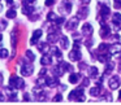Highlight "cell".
<instances>
[{"mask_svg":"<svg viewBox=\"0 0 121 105\" xmlns=\"http://www.w3.org/2000/svg\"><path fill=\"white\" fill-rule=\"evenodd\" d=\"M73 99H76L77 101H83L85 100L83 89L79 88V89H74V91H72L70 95H69V100H73Z\"/></svg>","mask_w":121,"mask_h":105,"instance_id":"6da1fadb","label":"cell"},{"mask_svg":"<svg viewBox=\"0 0 121 105\" xmlns=\"http://www.w3.org/2000/svg\"><path fill=\"white\" fill-rule=\"evenodd\" d=\"M24 81L21 78H17V77H12L11 81H9V86L12 88H22L24 87Z\"/></svg>","mask_w":121,"mask_h":105,"instance_id":"7a4b0ae2","label":"cell"},{"mask_svg":"<svg viewBox=\"0 0 121 105\" xmlns=\"http://www.w3.org/2000/svg\"><path fill=\"white\" fill-rule=\"evenodd\" d=\"M81 57H82V55H81V52H79V49H74L69 53V58H70L72 61H78V60H81Z\"/></svg>","mask_w":121,"mask_h":105,"instance_id":"3957f363","label":"cell"},{"mask_svg":"<svg viewBox=\"0 0 121 105\" xmlns=\"http://www.w3.org/2000/svg\"><path fill=\"white\" fill-rule=\"evenodd\" d=\"M82 32H83L86 36H90V35L94 32V30H92V26L90 24H85L83 26H82Z\"/></svg>","mask_w":121,"mask_h":105,"instance_id":"277c9868","label":"cell"},{"mask_svg":"<svg viewBox=\"0 0 121 105\" xmlns=\"http://www.w3.org/2000/svg\"><path fill=\"white\" fill-rule=\"evenodd\" d=\"M120 86V79L117 78V77H113V78H111V81H109V87L112 89H116L117 87Z\"/></svg>","mask_w":121,"mask_h":105,"instance_id":"5b68a950","label":"cell"},{"mask_svg":"<svg viewBox=\"0 0 121 105\" xmlns=\"http://www.w3.org/2000/svg\"><path fill=\"white\" fill-rule=\"evenodd\" d=\"M42 36V30H35L34 31V34H33V38H31V44H35L37 43V40L39 39V38Z\"/></svg>","mask_w":121,"mask_h":105,"instance_id":"8992f818","label":"cell"},{"mask_svg":"<svg viewBox=\"0 0 121 105\" xmlns=\"http://www.w3.org/2000/svg\"><path fill=\"white\" fill-rule=\"evenodd\" d=\"M33 73V66L31 65H26V66H24V68L21 69V74L22 75H30V74Z\"/></svg>","mask_w":121,"mask_h":105,"instance_id":"52a82bcc","label":"cell"},{"mask_svg":"<svg viewBox=\"0 0 121 105\" xmlns=\"http://www.w3.org/2000/svg\"><path fill=\"white\" fill-rule=\"evenodd\" d=\"M78 20H79L78 17H77V18H73V20H72V21L68 24V25H66V27H68L69 30H73L74 27H76L77 25H78Z\"/></svg>","mask_w":121,"mask_h":105,"instance_id":"ba28073f","label":"cell"},{"mask_svg":"<svg viewBox=\"0 0 121 105\" xmlns=\"http://www.w3.org/2000/svg\"><path fill=\"white\" fill-rule=\"evenodd\" d=\"M108 14H109V8H108L107 5H102V8H100V16L107 17Z\"/></svg>","mask_w":121,"mask_h":105,"instance_id":"9c48e42d","label":"cell"},{"mask_svg":"<svg viewBox=\"0 0 121 105\" xmlns=\"http://www.w3.org/2000/svg\"><path fill=\"white\" fill-rule=\"evenodd\" d=\"M99 34H100V36H102V38H105L108 34H109V27H108V26H105V25H104V26L102 27V30H100V32H99Z\"/></svg>","mask_w":121,"mask_h":105,"instance_id":"30bf717a","label":"cell"},{"mask_svg":"<svg viewBox=\"0 0 121 105\" xmlns=\"http://www.w3.org/2000/svg\"><path fill=\"white\" fill-rule=\"evenodd\" d=\"M111 53H116V52H121V44H113L112 47H109Z\"/></svg>","mask_w":121,"mask_h":105,"instance_id":"8fae6325","label":"cell"},{"mask_svg":"<svg viewBox=\"0 0 121 105\" xmlns=\"http://www.w3.org/2000/svg\"><path fill=\"white\" fill-rule=\"evenodd\" d=\"M113 24H116V25H120L121 24V14L120 13H115L113 14Z\"/></svg>","mask_w":121,"mask_h":105,"instance_id":"7c38bea8","label":"cell"},{"mask_svg":"<svg viewBox=\"0 0 121 105\" xmlns=\"http://www.w3.org/2000/svg\"><path fill=\"white\" fill-rule=\"evenodd\" d=\"M79 79V74H70V77H69V82L70 83H77Z\"/></svg>","mask_w":121,"mask_h":105,"instance_id":"4fadbf2b","label":"cell"},{"mask_svg":"<svg viewBox=\"0 0 121 105\" xmlns=\"http://www.w3.org/2000/svg\"><path fill=\"white\" fill-rule=\"evenodd\" d=\"M57 83H59L57 79H52V78H47V81H46V84H47V86H51V87L56 86Z\"/></svg>","mask_w":121,"mask_h":105,"instance_id":"5bb4252c","label":"cell"},{"mask_svg":"<svg viewBox=\"0 0 121 105\" xmlns=\"http://www.w3.org/2000/svg\"><path fill=\"white\" fill-rule=\"evenodd\" d=\"M87 13H89V9H87V8H82L81 11L78 12V18H83V17H86Z\"/></svg>","mask_w":121,"mask_h":105,"instance_id":"9a60e30c","label":"cell"},{"mask_svg":"<svg viewBox=\"0 0 121 105\" xmlns=\"http://www.w3.org/2000/svg\"><path fill=\"white\" fill-rule=\"evenodd\" d=\"M16 11L14 9H9L8 12H7V18H16Z\"/></svg>","mask_w":121,"mask_h":105,"instance_id":"2e32d148","label":"cell"},{"mask_svg":"<svg viewBox=\"0 0 121 105\" xmlns=\"http://www.w3.org/2000/svg\"><path fill=\"white\" fill-rule=\"evenodd\" d=\"M40 64L42 65H48V64H51V58L48 56H43L42 60H40Z\"/></svg>","mask_w":121,"mask_h":105,"instance_id":"e0dca14e","label":"cell"},{"mask_svg":"<svg viewBox=\"0 0 121 105\" xmlns=\"http://www.w3.org/2000/svg\"><path fill=\"white\" fill-rule=\"evenodd\" d=\"M60 42H61V45H63V48H68V45H69L68 38L63 36V38H61V39H60Z\"/></svg>","mask_w":121,"mask_h":105,"instance_id":"ac0fdd59","label":"cell"},{"mask_svg":"<svg viewBox=\"0 0 121 105\" xmlns=\"http://www.w3.org/2000/svg\"><path fill=\"white\" fill-rule=\"evenodd\" d=\"M113 68H115V64H113V62H108L107 65H105V74L109 73V71H112Z\"/></svg>","mask_w":121,"mask_h":105,"instance_id":"d6986e66","label":"cell"},{"mask_svg":"<svg viewBox=\"0 0 121 105\" xmlns=\"http://www.w3.org/2000/svg\"><path fill=\"white\" fill-rule=\"evenodd\" d=\"M89 75H90V77H96V75H98V69H96V68H90Z\"/></svg>","mask_w":121,"mask_h":105,"instance_id":"ffe728a7","label":"cell"},{"mask_svg":"<svg viewBox=\"0 0 121 105\" xmlns=\"http://www.w3.org/2000/svg\"><path fill=\"white\" fill-rule=\"evenodd\" d=\"M0 57H1V58L8 57V49H5V48H1V49H0Z\"/></svg>","mask_w":121,"mask_h":105,"instance_id":"44dd1931","label":"cell"},{"mask_svg":"<svg viewBox=\"0 0 121 105\" xmlns=\"http://www.w3.org/2000/svg\"><path fill=\"white\" fill-rule=\"evenodd\" d=\"M90 95H91V96H96V95H99V88H98V87L91 88L90 89Z\"/></svg>","mask_w":121,"mask_h":105,"instance_id":"7402d4cb","label":"cell"},{"mask_svg":"<svg viewBox=\"0 0 121 105\" xmlns=\"http://www.w3.org/2000/svg\"><path fill=\"white\" fill-rule=\"evenodd\" d=\"M56 38H57V36H56L55 34H50V35H48V42H50V43H53V42H56V40H57Z\"/></svg>","mask_w":121,"mask_h":105,"instance_id":"603a6c76","label":"cell"},{"mask_svg":"<svg viewBox=\"0 0 121 105\" xmlns=\"http://www.w3.org/2000/svg\"><path fill=\"white\" fill-rule=\"evenodd\" d=\"M22 12H24L25 14H30L33 12V8H31V7H25V8L22 9Z\"/></svg>","mask_w":121,"mask_h":105,"instance_id":"cb8c5ba5","label":"cell"},{"mask_svg":"<svg viewBox=\"0 0 121 105\" xmlns=\"http://www.w3.org/2000/svg\"><path fill=\"white\" fill-rule=\"evenodd\" d=\"M26 56L30 58V60H35V55H34V53H33L30 49H29V51H26Z\"/></svg>","mask_w":121,"mask_h":105,"instance_id":"d4e9b609","label":"cell"},{"mask_svg":"<svg viewBox=\"0 0 121 105\" xmlns=\"http://www.w3.org/2000/svg\"><path fill=\"white\" fill-rule=\"evenodd\" d=\"M53 74H56V75H57V77H61V75H63V71H61V69L56 68L55 70H53Z\"/></svg>","mask_w":121,"mask_h":105,"instance_id":"484cf974","label":"cell"},{"mask_svg":"<svg viewBox=\"0 0 121 105\" xmlns=\"http://www.w3.org/2000/svg\"><path fill=\"white\" fill-rule=\"evenodd\" d=\"M12 45L16 47V31L12 32Z\"/></svg>","mask_w":121,"mask_h":105,"instance_id":"4316f807","label":"cell"},{"mask_svg":"<svg viewBox=\"0 0 121 105\" xmlns=\"http://www.w3.org/2000/svg\"><path fill=\"white\" fill-rule=\"evenodd\" d=\"M56 18H57V17H56L55 13H48V20H52V21L55 20V21H56Z\"/></svg>","mask_w":121,"mask_h":105,"instance_id":"83f0119b","label":"cell"},{"mask_svg":"<svg viewBox=\"0 0 121 105\" xmlns=\"http://www.w3.org/2000/svg\"><path fill=\"white\" fill-rule=\"evenodd\" d=\"M61 99H63V96H61V95H56V96H55V99H53V101L59 102V101H61Z\"/></svg>","mask_w":121,"mask_h":105,"instance_id":"f1b7e54d","label":"cell"},{"mask_svg":"<svg viewBox=\"0 0 121 105\" xmlns=\"http://www.w3.org/2000/svg\"><path fill=\"white\" fill-rule=\"evenodd\" d=\"M64 21H65V20H64V18H61V17H60V18H56V24H57V25H61Z\"/></svg>","mask_w":121,"mask_h":105,"instance_id":"f546056e","label":"cell"},{"mask_svg":"<svg viewBox=\"0 0 121 105\" xmlns=\"http://www.w3.org/2000/svg\"><path fill=\"white\" fill-rule=\"evenodd\" d=\"M53 0H46V5H52Z\"/></svg>","mask_w":121,"mask_h":105,"instance_id":"4dcf8cb0","label":"cell"},{"mask_svg":"<svg viewBox=\"0 0 121 105\" xmlns=\"http://www.w3.org/2000/svg\"><path fill=\"white\" fill-rule=\"evenodd\" d=\"M24 99H25V101H29V100H30V96H29L27 93H25V95H24Z\"/></svg>","mask_w":121,"mask_h":105,"instance_id":"1f68e13d","label":"cell"},{"mask_svg":"<svg viewBox=\"0 0 121 105\" xmlns=\"http://www.w3.org/2000/svg\"><path fill=\"white\" fill-rule=\"evenodd\" d=\"M82 86H89V79H85V81H83V83H82Z\"/></svg>","mask_w":121,"mask_h":105,"instance_id":"d6a6232c","label":"cell"},{"mask_svg":"<svg viewBox=\"0 0 121 105\" xmlns=\"http://www.w3.org/2000/svg\"><path fill=\"white\" fill-rule=\"evenodd\" d=\"M46 73H47V71H46V69H42V71H40V74H39V75L42 77V75H44Z\"/></svg>","mask_w":121,"mask_h":105,"instance_id":"836d02e7","label":"cell"},{"mask_svg":"<svg viewBox=\"0 0 121 105\" xmlns=\"http://www.w3.org/2000/svg\"><path fill=\"white\" fill-rule=\"evenodd\" d=\"M7 3H8V4H13V0H7Z\"/></svg>","mask_w":121,"mask_h":105,"instance_id":"e575fe53","label":"cell"},{"mask_svg":"<svg viewBox=\"0 0 121 105\" xmlns=\"http://www.w3.org/2000/svg\"><path fill=\"white\" fill-rule=\"evenodd\" d=\"M89 1H90V0H82V3H83V4H87Z\"/></svg>","mask_w":121,"mask_h":105,"instance_id":"d590c367","label":"cell"},{"mask_svg":"<svg viewBox=\"0 0 121 105\" xmlns=\"http://www.w3.org/2000/svg\"><path fill=\"white\" fill-rule=\"evenodd\" d=\"M1 82H3V75L0 74V83H1Z\"/></svg>","mask_w":121,"mask_h":105,"instance_id":"8d00e7d4","label":"cell"},{"mask_svg":"<svg viewBox=\"0 0 121 105\" xmlns=\"http://www.w3.org/2000/svg\"><path fill=\"white\" fill-rule=\"evenodd\" d=\"M0 101H3V95L0 93Z\"/></svg>","mask_w":121,"mask_h":105,"instance_id":"74e56055","label":"cell"},{"mask_svg":"<svg viewBox=\"0 0 121 105\" xmlns=\"http://www.w3.org/2000/svg\"><path fill=\"white\" fill-rule=\"evenodd\" d=\"M118 97L121 99V89H120V93H118Z\"/></svg>","mask_w":121,"mask_h":105,"instance_id":"f35d334b","label":"cell"},{"mask_svg":"<svg viewBox=\"0 0 121 105\" xmlns=\"http://www.w3.org/2000/svg\"><path fill=\"white\" fill-rule=\"evenodd\" d=\"M1 38H3V36H1V34H0V40H1Z\"/></svg>","mask_w":121,"mask_h":105,"instance_id":"ab89813d","label":"cell"}]
</instances>
